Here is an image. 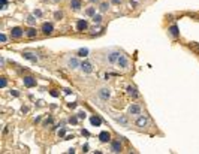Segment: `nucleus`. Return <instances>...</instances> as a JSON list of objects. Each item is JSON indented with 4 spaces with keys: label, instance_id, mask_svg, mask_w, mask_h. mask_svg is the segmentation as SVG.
I'll return each mask as SVG.
<instances>
[{
    "label": "nucleus",
    "instance_id": "1",
    "mask_svg": "<svg viewBox=\"0 0 199 154\" xmlns=\"http://www.w3.org/2000/svg\"><path fill=\"white\" fill-rule=\"evenodd\" d=\"M66 66L69 69H76V67L80 66V62H78V58H75V57H69L66 60Z\"/></svg>",
    "mask_w": 199,
    "mask_h": 154
},
{
    "label": "nucleus",
    "instance_id": "2",
    "mask_svg": "<svg viewBox=\"0 0 199 154\" xmlns=\"http://www.w3.org/2000/svg\"><path fill=\"white\" fill-rule=\"evenodd\" d=\"M120 55H121V54H120L118 51H111V53L108 54V62H109V63H117L118 58H120Z\"/></svg>",
    "mask_w": 199,
    "mask_h": 154
},
{
    "label": "nucleus",
    "instance_id": "3",
    "mask_svg": "<svg viewBox=\"0 0 199 154\" xmlns=\"http://www.w3.org/2000/svg\"><path fill=\"white\" fill-rule=\"evenodd\" d=\"M117 64L120 66V67H121V69H127V67H129V60L126 58V55H120V58H118V62H117Z\"/></svg>",
    "mask_w": 199,
    "mask_h": 154
},
{
    "label": "nucleus",
    "instance_id": "4",
    "mask_svg": "<svg viewBox=\"0 0 199 154\" xmlns=\"http://www.w3.org/2000/svg\"><path fill=\"white\" fill-rule=\"evenodd\" d=\"M24 85L29 87V88H32V87L36 85V79H34L33 76H24Z\"/></svg>",
    "mask_w": 199,
    "mask_h": 154
},
{
    "label": "nucleus",
    "instance_id": "5",
    "mask_svg": "<svg viewBox=\"0 0 199 154\" xmlns=\"http://www.w3.org/2000/svg\"><path fill=\"white\" fill-rule=\"evenodd\" d=\"M81 70L85 72V73H91V72H93L91 63H90V62H82V63H81Z\"/></svg>",
    "mask_w": 199,
    "mask_h": 154
},
{
    "label": "nucleus",
    "instance_id": "6",
    "mask_svg": "<svg viewBox=\"0 0 199 154\" xmlns=\"http://www.w3.org/2000/svg\"><path fill=\"white\" fill-rule=\"evenodd\" d=\"M42 31H44L45 35H51V33L54 31L53 24H49V23H44V24H42Z\"/></svg>",
    "mask_w": 199,
    "mask_h": 154
},
{
    "label": "nucleus",
    "instance_id": "7",
    "mask_svg": "<svg viewBox=\"0 0 199 154\" xmlns=\"http://www.w3.org/2000/svg\"><path fill=\"white\" fill-rule=\"evenodd\" d=\"M111 96V93H109V88H100L99 90V97L102 100H108Z\"/></svg>",
    "mask_w": 199,
    "mask_h": 154
},
{
    "label": "nucleus",
    "instance_id": "8",
    "mask_svg": "<svg viewBox=\"0 0 199 154\" xmlns=\"http://www.w3.org/2000/svg\"><path fill=\"white\" fill-rule=\"evenodd\" d=\"M23 57H24V58H27V60H32L33 63H36V62H38V57H36V54L29 53V51H24V53H23Z\"/></svg>",
    "mask_w": 199,
    "mask_h": 154
},
{
    "label": "nucleus",
    "instance_id": "9",
    "mask_svg": "<svg viewBox=\"0 0 199 154\" xmlns=\"http://www.w3.org/2000/svg\"><path fill=\"white\" fill-rule=\"evenodd\" d=\"M23 29H20V27H14L12 30H11V35H12V38H21L23 36Z\"/></svg>",
    "mask_w": 199,
    "mask_h": 154
},
{
    "label": "nucleus",
    "instance_id": "10",
    "mask_svg": "<svg viewBox=\"0 0 199 154\" xmlns=\"http://www.w3.org/2000/svg\"><path fill=\"white\" fill-rule=\"evenodd\" d=\"M76 29H78V31H84L85 29H87V21H85V20H78Z\"/></svg>",
    "mask_w": 199,
    "mask_h": 154
},
{
    "label": "nucleus",
    "instance_id": "11",
    "mask_svg": "<svg viewBox=\"0 0 199 154\" xmlns=\"http://www.w3.org/2000/svg\"><path fill=\"white\" fill-rule=\"evenodd\" d=\"M147 123H148V120H147V117H144V115H141L139 118L136 120V126L138 127H145Z\"/></svg>",
    "mask_w": 199,
    "mask_h": 154
},
{
    "label": "nucleus",
    "instance_id": "12",
    "mask_svg": "<svg viewBox=\"0 0 199 154\" xmlns=\"http://www.w3.org/2000/svg\"><path fill=\"white\" fill-rule=\"evenodd\" d=\"M99 139H100L102 142H109V141H111V135H109L108 132H100V133H99Z\"/></svg>",
    "mask_w": 199,
    "mask_h": 154
},
{
    "label": "nucleus",
    "instance_id": "13",
    "mask_svg": "<svg viewBox=\"0 0 199 154\" xmlns=\"http://www.w3.org/2000/svg\"><path fill=\"white\" fill-rule=\"evenodd\" d=\"M168 31H169V35H171L172 38H178V36H180V31H178V27H177V25H171Z\"/></svg>",
    "mask_w": 199,
    "mask_h": 154
},
{
    "label": "nucleus",
    "instance_id": "14",
    "mask_svg": "<svg viewBox=\"0 0 199 154\" xmlns=\"http://www.w3.org/2000/svg\"><path fill=\"white\" fill-rule=\"evenodd\" d=\"M111 150H112V153H120V151H121V144H120V141H114V142H112Z\"/></svg>",
    "mask_w": 199,
    "mask_h": 154
},
{
    "label": "nucleus",
    "instance_id": "15",
    "mask_svg": "<svg viewBox=\"0 0 199 154\" xmlns=\"http://www.w3.org/2000/svg\"><path fill=\"white\" fill-rule=\"evenodd\" d=\"M129 112H130L132 115H138V114L141 112V108L138 106V105H132L130 108H129Z\"/></svg>",
    "mask_w": 199,
    "mask_h": 154
},
{
    "label": "nucleus",
    "instance_id": "16",
    "mask_svg": "<svg viewBox=\"0 0 199 154\" xmlns=\"http://www.w3.org/2000/svg\"><path fill=\"white\" fill-rule=\"evenodd\" d=\"M71 8L75 11H78L81 8V0H71Z\"/></svg>",
    "mask_w": 199,
    "mask_h": 154
},
{
    "label": "nucleus",
    "instance_id": "17",
    "mask_svg": "<svg viewBox=\"0 0 199 154\" xmlns=\"http://www.w3.org/2000/svg\"><path fill=\"white\" fill-rule=\"evenodd\" d=\"M127 93H129L132 97H138V91H136L135 87H132V85H129V87H127Z\"/></svg>",
    "mask_w": 199,
    "mask_h": 154
},
{
    "label": "nucleus",
    "instance_id": "18",
    "mask_svg": "<svg viewBox=\"0 0 199 154\" xmlns=\"http://www.w3.org/2000/svg\"><path fill=\"white\" fill-rule=\"evenodd\" d=\"M90 123H91L93 126H100V124H102V120H100L99 117H91V118H90Z\"/></svg>",
    "mask_w": 199,
    "mask_h": 154
},
{
    "label": "nucleus",
    "instance_id": "19",
    "mask_svg": "<svg viewBox=\"0 0 199 154\" xmlns=\"http://www.w3.org/2000/svg\"><path fill=\"white\" fill-rule=\"evenodd\" d=\"M25 35H27L29 38H34V36H36V29H33V27H30L29 30H25Z\"/></svg>",
    "mask_w": 199,
    "mask_h": 154
},
{
    "label": "nucleus",
    "instance_id": "20",
    "mask_svg": "<svg viewBox=\"0 0 199 154\" xmlns=\"http://www.w3.org/2000/svg\"><path fill=\"white\" fill-rule=\"evenodd\" d=\"M27 23H29L30 25H34V24H36V20H34V15H29V16H27Z\"/></svg>",
    "mask_w": 199,
    "mask_h": 154
},
{
    "label": "nucleus",
    "instance_id": "21",
    "mask_svg": "<svg viewBox=\"0 0 199 154\" xmlns=\"http://www.w3.org/2000/svg\"><path fill=\"white\" fill-rule=\"evenodd\" d=\"M78 54H80L81 57H85V55L88 54V49H87V48H81L80 51H78Z\"/></svg>",
    "mask_w": 199,
    "mask_h": 154
},
{
    "label": "nucleus",
    "instance_id": "22",
    "mask_svg": "<svg viewBox=\"0 0 199 154\" xmlns=\"http://www.w3.org/2000/svg\"><path fill=\"white\" fill-rule=\"evenodd\" d=\"M108 8H109V5H108L106 2L100 3V11H102V12H106V11H108Z\"/></svg>",
    "mask_w": 199,
    "mask_h": 154
},
{
    "label": "nucleus",
    "instance_id": "23",
    "mask_svg": "<svg viewBox=\"0 0 199 154\" xmlns=\"http://www.w3.org/2000/svg\"><path fill=\"white\" fill-rule=\"evenodd\" d=\"M93 21H94V24H99L102 21V16L100 15H93Z\"/></svg>",
    "mask_w": 199,
    "mask_h": 154
},
{
    "label": "nucleus",
    "instance_id": "24",
    "mask_svg": "<svg viewBox=\"0 0 199 154\" xmlns=\"http://www.w3.org/2000/svg\"><path fill=\"white\" fill-rule=\"evenodd\" d=\"M87 15H88V16H93V15H94V8H88V9H87Z\"/></svg>",
    "mask_w": 199,
    "mask_h": 154
},
{
    "label": "nucleus",
    "instance_id": "25",
    "mask_svg": "<svg viewBox=\"0 0 199 154\" xmlns=\"http://www.w3.org/2000/svg\"><path fill=\"white\" fill-rule=\"evenodd\" d=\"M69 123H71V124H76V123H78V118H76V117H71Z\"/></svg>",
    "mask_w": 199,
    "mask_h": 154
},
{
    "label": "nucleus",
    "instance_id": "26",
    "mask_svg": "<svg viewBox=\"0 0 199 154\" xmlns=\"http://www.w3.org/2000/svg\"><path fill=\"white\" fill-rule=\"evenodd\" d=\"M64 135H66V129H60L58 130V136H62V138H63Z\"/></svg>",
    "mask_w": 199,
    "mask_h": 154
},
{
    "label": "nucleus",
    "instance_id": "27",
    "mask_svg": "<svg viewBox=\"0 0 199 154\" xmlns=\"http://www.w3.org/2000/svg\"><path fill=\"white\" fill-rule=\"evenodd\" d=\"M54 16H56V20H60V18L63 16V14H62V12H56V14H54Z\"/></svg>",
    "mask_w": 199,
    "mask_h": 154
},
{
    "label": "nucleus",
    "instance_id": "28",
    "mask_svg": "<svg viewBox=\"0 0 199 154\" xmlns=\"http://www.w3.org/2000/svg\"><path fill=\"white\" fill-rule=\"evenodd\" d=\"M0 87H6V78H2V81H0Z\"/></svg>",
    "mask_w": 199,
    "mask_h": 154
},
{
    "label": "nucleus",
    "instance_id": "29",
    "mask_svg": "<svg viewBox=\"0 0 199 154\" xmlns=\"http://www.w3.org/2000/svg\"><path fill=\"white\" fill-rule=\"evenodd\" d=\"M51 123H53V118H47V120H45V121H44V124H45V126H48V124H51Z\"/></svg>",
    "mask_w": 199,
    "mask_h": 154
},
{
    "label": "nucleus",
    "instance_id": "30",
    "mask_svg": "<svg viewBox=\"0 0 199 154\" xmlns=\"http://www.w3.org/2000/svg\"><path fill=\"white\" fill-rule=\"evenodd\" d=\"M11 94H12V96H15V97H18V96H20V93L16 91V90H12V91H11Z\"/></svg>",
    "mask_w": 199,
    "mask_h": 154
},
{
    "label": "nucleus",
    "instance_id": "31",
    "mask_svg": "<svg viewBox=\"0 0 199 154\" xmlns=\"http://www.w3.org/2000/svg\"><path fill=\"white\" fill-rule=\"evenodd\" d=\"M117 121H120L121 124H126V123H127V120H126V118H117Z\"/></svg>",
    "mask_w": 199,
    "mask_h": 154
},
{
    "label": "nucleus",
    "instance_id": "32",
    "mask_svg": "<svg viewBox=\"0 0 199 154\" xmlns=\"http://www.w3.org/2000/svg\"><path fill=\"white\" fill-rule=\"evenodd\" d=\"M51 96H53V97H57V96H58L57 90H51Z\"/></svg>",
    "mask_w": 199,
    "mask_h": 154
},
{
    "label": "nucleus",
    "instance_id": "33",
    "mask_svg": "<svg viewBox=\"0 0 199 154\" xmlns=\"http://www.w3.org/2000/svg\"><path fill=\"white\" fill-rule=\"evenodd\" d=\"M6 6H8V3H6V0H2V9H6Z\"/></svg>",
    "mask_w": 199,
    "mask_h": 154
},
{
    "label": "nucleus",
    "instance_id": "34",
    "mask_svg": "<svg viewBox=\"0 0 199 154\" xmlns=\"http://www.w3.org/2000/svg\"><path fill=\"white\" fill-rule=\"evenodd\" d=\"M78 118H85V112H78Z\"/></svg>",
    "mask_w": 199,
    "mask_h": 154
},
{
    "label": "nucleus",
    "instance_id": "35",
    "mask_svg": "<svg viewBox=\"0 0 199 154\" xmlns=\"http://www.w3.org/2000/svg\"><path fill=\"white\" fill-rule=\"evenodd\" d=\"M69 108H72V109H75V108H76V103H75V102H72V103H69Z\"/></svg>",
    "mask_w": 199,
    "mask_h": 154
},
{
    "label": "nucleus",
    "instance_id": "36",
    "mask_svg": "<svg viewBox=\"0 0 199 154\" xmlns=\"http://www.w3.org/2000/svg\"><path fill=\"white\" fill-rule=\"evenodd\" d=\"M33 15H34V16H40V15H42V12H40V11H34V14H33Z\"/></svg>",
    "mask_w": 199,
    "mask_h": 154
},
{
    "label": "nucleus",
    "instance_id": "37",
    "mask_svg": "<svg viewBox=\"0 0 199 154\" xmlns=\"http://www.w3.org/2000/svg\"><path fill=\"white\" fill-rule=\"evenodd\" d=\"M0 40H2V42H6V36H5V35H0Z\"/></svg>",
    "mask_w": 199,
    "mask_h": 154
},
{
    "label": "nucleus",
    "instance_id": "38",
    "mask_svg": "<svg viewBox=\"0 0 199 154\" xmlns=\"http://www.w3.org/2000/svg\"><path fill=\"white\" fill-rule=\"evenodd\" d=\"M21 111H23V112L25 114V112H27V111H29V108H27V106H23V108H21Z\"/></svg>",
    "mask_w": 199,
    "mask_h": 154
},
{
    "label": "nucleus",
    "instance_id": "39",
    "mask_svg": "<svg viewBox=\"0 0 199 154\" xmlns=\"http://www.w3.org/2000/svg\"><path fill=\"white\" fill-rule=\"evenodd\" d=\"M111 2L115 3V5H120V3H121V0H111Z\"/></svg>",
    "mask_w": 199,
    "mask_h": 154
},
{
    "label": "nucleus",
    "instance_id": "40",
    "mask_svg": "<svg viewBox=\"0 0 199 154\" xmlns=\"http://www.w3.org/2000/svg\"><path fill=\"white\" fill-rule=\"evenodd\" d=\"M81 133H82V135H84V136H90V133H88V132H87V130H82V132H81Z\"/></svg>",
    "mask_w": 199,
    "mask_h": 154
},
{
    "label": "nucleus",
    "instance_id": "41",
    "mask_svg": "<svg viewBox=\"0 0 199 154\" xmlns=\"http://www.w3.org/2000/svg\"><path fill=\"white\" fill-rule=\"evenodd\" d=\"M67 153H71V154H73V153H75V150H73V148H69V150H67Z\"/></svg>",
    "mask_w": 199,
    "mask_h": 154
},
{
    "label": "nucleus",
    "instance_id": "42",
    "mask_svg": "<svg viewBox=\"0 0 199 154\" xmlns=\"http://www.w3.org/2000/svg\"><path fill=\"white\" fill-rule=\"evenodd\" d=\"M90 2H91V3H96V2H97V0H90Z\"/></svg>",
    "mask_w": 199,
    "mask_h": 154
},
{
    "label": "nucleus",
    "instance_id": "43",
    "mask_svg": "<svg viewBox=\"0 0 199 154\" xmlns=\"http://www.w3.org/2000/svg\"><path fill=\"white\" fill-rule=\"evenodd\" d=\"M54 2H60V0H54Z\"/></svg>",
    "mask_w": 199,
    "mask_h": 154
}]
</instances>
